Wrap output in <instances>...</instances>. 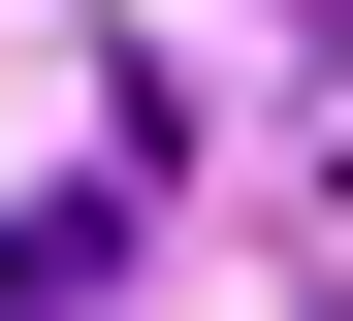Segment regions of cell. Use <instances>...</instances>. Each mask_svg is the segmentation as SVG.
Returning a JSON list of instances; mask_svg holds the SVG:
<instances>
[{"instance_id":"6da1fadb","label":"cell","mask_w":353,"mask_h":321,"mask_svg":"<svg viewBox=\"0 0 353 321\" xmlns=\"http://www.w3.org/2000/svg\"><path fill=\"white\" fill-rule=\"evenodd\" d=\"M0 321H129V193H32L0 225Z\"/></svg>"}]
</instances>
